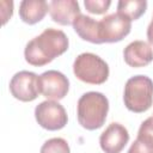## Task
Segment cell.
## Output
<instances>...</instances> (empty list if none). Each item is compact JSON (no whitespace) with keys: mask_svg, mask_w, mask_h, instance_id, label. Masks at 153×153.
<instances>
[{"mask_svg":"<svg viewBox=\"0 0 153 153\" xmlns=\"http://www.w3.org/2000/svg\"><path fill=\"white\" fill-rule=\"evenodd\" d=\"M68 47L69 41L62 30L48 27L41 35L27 42L24 56L27 63L35 67H42L67 51Z\"/></svg>","mask_w":153,"mask_h":153,"instance_id":"6da1fadb","label":"cell"},{"mask_svg":"<svg viewBox=\"0 0 153 153\" xmlns=\"http://www.w3.org/2000/svg\"><path fill=\"white\" fill-rule=\"evenodd\" d=\"M37 123L47 130H60L68 121L65 108L56 100H44L35 109Z\"/></svg>","mask_w":153,"mask_h":153,"instance_id":"5b68a950","label":"cell"},{"mask_svg":"<svg viewBox=\"0 0 153 153\" xmlns=\"http://www.w3.org/2000/svg\"><path fill=\"white\" fill-rule=\"evenodd\" d=\"M39 92L48 100H60L65 98L69 91L68 78L59 71H47L38 78Z\"/></svg>","mask_w":153,"mask_h":153,"instance_id":"ba28073f","label":"cell"},{"mask_svg":"<svg viewBox=\"0 0 153 153\" xmlns=\"http://www.w3.org/2000/svg\"><path fill=\"white\" fill-rule=\"evenodd\" d=\"M147 10L146 0H120L117 4V13L127 17L129 20L139 19Z\"/></svg>","mask_w":153,"mask_h":153,"instance_id":"5bb4252c","label":"cell"},{"mask_svg":"<svg viewBox=\"0 0 153 153\" xmlns=\"http://www.w3.org/2000/svg\"><path fill=\"white\" fill-rule=\"evenodd\" d=\"M129 141V133L124 126L112 122L100 134L99 145L105 153H121Z\"/></svg>","mask_w":153,"mask_h":153,"instance_id":"9c48e42d","label":"cell"},{"mask_svg":"<svg viewBox=\"0 0 153 153\" xmlns=\"http://www.w3.org/2000/svg\"><path fill=\"white\" fill-rule=\"evenodd\" d=\"M123 57L128 66L140 68L153 61V48L145 41H134L123 50Z\"/></svg>","mask_w":153,"mask_h":153,"instance_id":"8fae6325","label":"cell"},{"mask_svg":"<svg viewBox=\"0 0 153 153\" xmlns=\"http://www.w3.org/2000/svg\"><path fill=\"white\" fill-rule=\"evenodd\" d=\"M137 139H141L153 146V116L146 118L141 123L137 131Z\"/></svg>","mask_w":153,"mask_h":153,"instance_id":"e0dca14e","label":"cell"},{"mask_svg":"<svg viewBox=\"0 0 153 153\" xmlns=\"http://www.w3.org/2000/svg\"><path fill=\"white\" fill-rule=\"evenodd\" d=\"M73 29L81 39L94 43V44L102 43L100 35H99V22H97L96 19L86 14H80L74 20Z\"/></svg>","mask_w":153,"mask_h":153,"instance_id":"4fadbf2b","label":"cell"},{"mask_svg":"<svg viewBox=\"0 0 153 153\" xmlns=\"http://www.w3.org/2000/svg\"><path fill=\"white\" fill-rule=\"evenodd\" d=\"M39 153H71V148L65 139L53 137L42 145Z\"/></svg>","mask_w":153,"mask_h":153,"instance_id":"9a60e30c","label":"cell"},{"mask_svg":"<svg viewBox=\"0 0 153 153\" xmlns=\"http://www.w3.org/2000/svg\"><path fill=\"white\" fill-rule=\"evenodd\" d=\"M128 153H153V146L136 137V140L129 147Z\"/></svg>","mask_w":153,"mask_h":153,"instance_id":"ac0fdd59","label":"cell"},{"mask_svg":"<svg viewBox=\"0 0 153 153\" xmlns=\"http://www.w3.org/2000/svg\"><path fill=\"white\" fill-rule=\"evenodd\" d=\"M147 39H148L149 44L153 45V17H152V20L147 27Z\"/></svg>","mask_w":153,"mask_h":153,"instance_id":"d6986e66","label":"cell"},{"mask_svg":"<svg viewBox=\"0 0 153 153\" xmlns=\"http://www.w3.org/2000/svg\"><path fill=\"white\" fill-rule=\"evenodd\" d=\"M123 102L128 110L140 114L153 104V81L146 75H134L127 80Z\"/></svg>","mask_w":153,"mask_h":153,"instance_id":"3957f363","label":"cell"},{"mask_svg":"<svg viewBox=\"0 0 153 153\" xmlns=\"http://www.w3.org/2000/svg\"><path fill=\"white\" fill-rule=\"evenodd\" d=\"M84 5L90 13L103 14L109 10L111 1L110 0H85Z\"/></svg>","mask_w":153,"mask_h":153,"instance_id":"2e32d148","label":"cell"},{"mask_svg":"<svg viewBox=\"0 0 153 153\" xmlns=\"http://www.w3.org/2000/svg\"><path fill=\"white\" fill-rule=\"evenodd\" d=\"M48 5L51 19L60 25H73L74 20L81 14L75 0H51Z\"/></svg>","mask_w":153,"mask_h":153,"instance_id":"30bf717a","label":"cell"},{"mask_svg":"<svg viewBox=\"0 0 153 153\" xmlns=\"http://www.w3.org/2000/svg\"><path fill=\"white\" fill-rule=\"evenodd\" d=\"M131 29V20L120 13L108 14L99 22V35L102 43H115L122 41Z\"/></svg>","mask_w":153,"mask_h":153,"instance_id":"52a82bcc","label":"cell"},{"mask_svg":"<svg viewBox=\"0 0 153 153\" xmlns=\"http://www.w3.org/2000/svg\"><path fill=\"white\" fill-rule=\"evenodd\" d=\"M38 75L33 72L20 71L16 73L10 81L11 94L22 102H32L35 100L39 92Z\"/></svg>","mask_w":153,"mask_h":153,"instance_id":"8992f818","label":"cell"},{"mask_svg":"<svg viewBox=\"0 0 153 153\" xmlns=\"http://www.w3.org/2000/svg\"><path fill=\"white\" fill-rule=\"evenodd\" d=\"M109 111L108 98L96 91L84 93L76 104V117L79 124L87 130H96L103 127Z\"/></svg>","mask_w":153,"mask_h":153,"instance_id":"7a4b0ae2","label":"cell"},{"mask_svg":"<svg viewBox=\"0 0 153 153\" xmlns=\"http://www.w3.org/2000/svg\"><path fill=\"white\" fill-rule=\"evenodd\" d=\"M48 11L49 5L44 0H23L19 5V17L29 25L41 22Z\"/></svg>","mask_w":153,"mask_h":153,"instance_id":"7c38bea8","label":"cell"},{"mask_svg":"<svg viewBox=\"0 0 153 153\" xmlns=\"http://www.w3.org/2000/svg\"><path fill=\"white\" fill-rule=\"evenodd\" d=\"M73 73L82 82L100 85L109 78V66L98 55L93 53H82L74 60Z\"/></svg>","mask_w":153,"mask_h":153,"instance_id":"277c9868","label":"cell"}]
</instances>
